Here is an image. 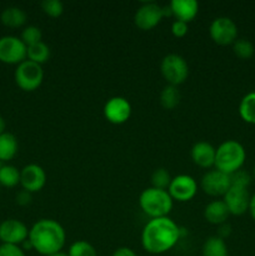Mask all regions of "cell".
I'll return each instance as SVG.
<instances>
[{
    "instance_id": "3",
    "label": "cell",
    "mask_w": 255,
    "mask_h": 256,
    "mask_svg": "<svg viewBox=\"0 0 255 256\" xmlns=\"http://www.w3.org/2000/svg\"><path fill=\"white\" fill-rule=\"evenodd\" d=\"M245 159V148L236 140H226L216 148L214 168L219 172L232 175L238 170L242 169Z\"/></svg>"
},
{
    "instance_id": "41",
    "label": "cell",
    "mask_w": 255,
    "mask_h": 256,
    "mask_svg": "<svg viewBox=\"0 0 255 256\" xmlns=\"http://www.w3.org/2000/svg\"><path fill=\"white\" fill-rule=\"evenodd\" d=\"M2 165H4V162H0V170H2Z\"/></svg>"
},
{
    "instance_id": "33",
    "label": "cell",
    "mask_w": 255,
    "mask_h": 256,
    "mask_svg": "<svg viewBox=\"0 0 255 256\" xmlns=\"http://www.w3.org/2000/svg\"><path fill=\"white\" fill-rule=\"evenodd\" d=\"M189 32V26L186 22H179V20H174L172 24V32L175 38H184Z\"/></svg>"
},
{
    "instance_id": "34",
    "label": "cell",
    "mask_w": 255,
    "mask_h": 256,
    "mask_svg": "<svg viewBox=\"0 0 255 256\" xmlns=\"http://www.w3.org/2000/svg\"><path fill=\"white\" fill-rule=\"evenodd\" d=\"M32 192H26V190H20L19 192L16 194L15 196V202H16L18 205L20 206H28V205L32 204Z\"/></svg>"
},
{
    "instance_id": "16",
    "label": "cell",
    "mask_w": 255,
    "mask_h": 256,
    "mask_svg": "<svg viewBox=\"0 0 255 256\" xmlns=\"http://www.w3.org/2000/svg\"><path fill=\"white\" fill-rule=\"evenodd\" d=\"M190 155L195 165L202 169H209L215 164L216 148H214L208 142H198L192 145Z\"/></svg>"
},
{
    "instance_id": "20",
    "label": "cell",
    "mask_w": 255,
    "mask_h": 256,
    "mask_svg": "<svg viewBox=\"0 0 255 256\" xmlns=\"http://www.w3.org/2000/svg\"><path fill=\"white\" fill-rule=\"evenodd\" d=\"M18 149L19 144L15 135L8 132L0 135V162H6L14 159L15 155L18 154Z\"/></svg>"
},
{
    "instance_id": "1",
    "label": "cell",
    "mask_w": 255,
    "mask_h": 256,
    "mask_svg": "<svg viewBox=\"0 0 255 256\" xmlns=\"http://www.w3.org/2000/svg\"><path fill=\"white\" fill-rule=\"evenodd\" d=\"M182 236L179 225L169 216L150 219L142 232V249L152 255L172 250Z\"/></svg>"
},
{
    "instance_id": "6",
    "label": "cell",
    "mask_w": 255,
    "mask_h": 256,
    "mask_svg": "<svg viewBox=\"0 0 255 256\" xmlns=\"http://www.w3.org/2000/svg\"><path fill=\"white\" fill-rule=\"evenodd\" d=\"M14 78L15 82H16V85L20 89L30 92L36 90L42 84V80H44V70H42V65L26 59L25 62L16 65Z\"/></svg>"
},
{
    "instance_id": "9",
    "label": "cell",
    "mask_w": 255,
    "mask_h": 256,
    "mask_svg": "<svg viewBox=\"0 0 255 256\" xmlns=\"http://www.w3.org/2000/svg\"><path fill=\"white\" fill-rule=\"evenodd\" d=\"M209 35L212 42L222 46L232 45L238 39V26L234 20L228 16H219L210 24Z\"/></svg>"
},
{
    "instance_id": "19",
    "label": "cell",
    "mask_w": 255,
    "mask_h": 256,
    "mask_svg": "<svg viewBox=\"0 0 255 256\" xmlns=\"http://www.w3.org/2000/svg\"><path fill=\"white\" fill-rule=\"evenodd\" d=\"M0 20L8 28H20L26 22L28 15L22 8L8 6L0 14Z\"/></svg>"
},
{
    "instance_id": "31",
    "label": "cell",
    "mask_w": 255,
    "mask_h": 256,
    "mask_svg": "<svg viewBox=\"0 0 255 256\" xmlns=\"http://www.w3.org/2000/svg\"><path fill=\"white\" fill-rule=\"evenodd\" d=\"M252 175L245 170L240 169L235 172L234 174L230 175V180H232V185L235 186H242V188H249L250 182H252Z\"/></svg>"
},
{
    "instance_id": "12",
    "label": "cell",
    "mask_w": 255,
    "mask_h": 256,
    "mask_svg": "<svg viewBox=\"0 0 255 256\" xmlns=\"http://www.w3.org/2000/svg\"><path fill=\"white\" fill-rule=\"evenodd\" d=\"M102 112L110 124L122 125L126 122L132 115V104L124 96H112L105 102Z\"/></svg>"
},
{
    "instance_id": "15",
    "label": "cell",
    "mask_w": 255,
    "mask_h": 256,
    "mask_svg": "<svg viewBox=\"0 0 255 256\" xmlns=\"http://www.w3.org/2000/svg\"><path fill=\"white\" fill-rule=\"evenodd\" d=\"M250 198L252 196H250L248 188L232 185L226 194L222 196V200L226 204L230 215L240 216L249 210Z\"/></svg>"
},
{
    "instance_id": "21",
    "label": "cell",
    "mask_w": 255,
    "mask_h": 256,
    "mask_svg": "<svg viewBox=\"0 0 255 256\" xmlns=\"http://www.w3.org/2000/svg\"><path fill=\"white\" fill-rule=\"evenodd\" d=\"M202 256H229L225 240L220 239L216 235L208 238L202 244Z\"/></svg>"
},
{
    "instance_id": "2",
    "label": "cell",
    "mask_w": 255,
    "mask_h": 256,
    "mask_svg": "<svg viewBox=\"0 0 255 256\" xmlns=\"http://www.w3.org/2000/svg\"><path fill=\"white\" fill-rule=\"evenodd\" d=\"M28 240L38 254L50 256L62 252L66 242V232L56 220L40 219L29 229Z\"/></svg>"
},
{
    "instance_id": "26",
    "label": "cell",
    "mask_w": 255,
    "mask_h": 256,
    "mask_svg": "<svg viewBox=\"0 0 255 256\" xmlns=\"http://www.w3.org/2000/svg\"><path fill=\"white\" fill-rule=\"evenodd\" d=\"M68 256H98V252L90 242L85 240H78L69 246Z\"/></svg>"
},
{
    "instance_id": "23",
    "label": "cell",
    "mask_w": 255,
    "mask_h": 256,
    "mask_svg": "<svg viewBox=\"0 0 255 256\" xmlns=\"http://www.w3.org/2000/svg\"><path fill=\"white\" fill-rule=\"evenodd\" d=\"M180 99H182V95H180L178 86L166 85L162 90V92H160V105L165 110L175 109L179 105Z\"/></svg>"
},
{
    "instance_id": "28",
    "label": "cell",
    "mask_w": 255,
    "mask_h": 256,
    "mask_svg": "<svg viewBox=\"0 0 255 256\" xmlns=\"http://www.w3.org/2000/svg\"><path fill=\"white\" fill-rule=\"evenodd\" d=\"M172 178L170 176L169 172L164 168H158L156 170H154V172L152 174L150 178V182H152V186L156 188V189L162 190H168L170 182H172Z\"/></svg>"
},
{
    "instance_id": "11",
    "label": "cell",
    "mask_w": 255,
    "mask_h": 256,
    "mask_svg": "<svg viewBox=\"0 0 255 256\" xmlns=\"http://www.w3.org/2000/svg\"><path fill=\"white\" fill-rule=\"evenodd\" d=\"M168 192L172 200L179 202H186L192 200L198 192L196 180L186 174H180L172 179Z\"/></svg>"
},
{
    "instance_id": "32",
    "label": "cell",
    "mask_w": 255,
    "mask_h": 256,
    "mask_svg": "<svg viewBox=\"0 0 255 256\" xmlns=\"http://www.w3.org/2000/svg\"><path fill=\"white\" fill-rule=\"evenodd\" d=\"M0 256H26L25 252L16 245H0Z\"/></svg>"
},
{
    "instance_id": "13",
    "label": "cell",
    "mask_w": 255,
    "mask_h": 256,
    "mask_svg": "<svg viewBox=\"0 0 255 256\" xmlns=\"http://www.w3.org/2000/svg\"><path fill=\"white\" fill-rule=\"evenodd\" d=\"M29 236V229L18 219H6L0 222V242L5 245L20 246Z\"/></svg>"
},
{
    "instance_id": "39",
    "label": "cell",
    "mask_w": 255,
    "mask_h": 256,
    "mask_svg": "<svg viewBox=\"0 0 255 256\" xmlns=\"http://www.w3.org/2000/svg\"><path fill=\"white\" fill-rule=\"evenodd\" d=\"M50 256H68V254H65V252H58V254H54V255H50Z\"/></svg>"
},
{
    "instance_id": "14",
    "label": "cell",
    "mask_w": 255,
    "mask_h": 256,
    "mask_svg": "<svg viewBox=\"0 0 255 256\" xmlns=\"http://www.w3.org/2000/svg\"><path fill=\"white\" fill-rule=\"evenodd\" d=\"M46 184V172L40 165L28 164L20 170V185L26 192H40Z\"/></svg>"
},
{
    "instance_id": "8",
    "label": "cell",
    "mask_w": 255,
    "mask_h": 256,
    "mask_svg": "<svg viewBox=\"0 0 255 256\" xmlns=\"http://www.w3.org/2000/svg\"><path fill=\"white\" fill-rule=\"evenodd\" d=\"M28 46L22 40L12 35L0 38V62L9 65H19L26 60Z\"/></svg>"
},
{
    "instance_id": "40",
    "label": "cell",
    "mask_w": 255,
    "mask_h": 256,
    "mask_svg": "<svg viewBox=\"0 0 255 256\" xmlns=\"http://www.w3.org/2000/svg\"><path fill=\"white\" fill-rule=\"evenodd\" d=\"M252 179L255 180V165H254V168H252Z\"/></svg>"
},
{
    "instance_id": "18",
    "label": "cell",
    "mask_w": 255,
    "mask_h": 256,
    "mask_svg": "<svg viewBox=\"0 0 255 256\" xmlns=\"http://www.w3.org/2000/svg\"><path fill=\"white\" fill-rule=\"evenodd\" d=\"M230 216V212L228 209L224 200H212L205 206L204 218L208 222L212 225H222L228 222Z\"/></svg>"
},
{
    "instance_id": "7",
    "label": "cell",
    "mask_w": 255,
    "mask_h": 256,
    "mask_svg": "<svg viewBox=\"0 0 255 256\" xmlns=\"http://www.w3.org/2000/svg\"><path fill=\"white\" fill-rule=\"evenodd\" d=\"M165 16H172L169 5L162 6L156 2H145L135 12L134 22L140 30L148 32L158 26Z\"/></svg>"
},
{
    "instance_id": "38",
    "label": "cell",
    "mask_w": 255,
    "mask_h": 256,
    "mask_svg": "<svg viewBox=\"0 0 255 256\" xmlns=\"http://www.w3.org/2000/svg\"><path fill=\"white\" fill-rule=\"evenodd\" d=\"M5 128H6V124H5V120L0 116V135H2L5 132Z\"/></svg>"
},
{
    "instance_id": "36",
    "label": "cell",
    "mask_w": 255,
    "mask_h": 256,
    "mask_svg": "<svg viewBox=\"0 0 255 256\" xmlns=\"http://www.w3.org/2000/svg\"><path fill=\"white\" fill-rule=\"evenodd\" d=\"M112 256H138L136 252H134L132 249L126 246H122V248H118L114 252H112Z\"/></svg>"
},
{
    "instance_id": "22",
    "label": "cell",
    "mask_w": 255,
    "mask_h": 256,
    "mask_svg": "<svg viewBox=\"0 0 255 256\" xmlns=\"http://www.w3.org/2000/svg\"><path fill=\"white\" fill-rule=\"evenodd\" d=\"M238 112L242 122L255 125V92H250L242 96Z\"/></svg>"
},
{
    "instance_id": "17",
    "label": "cell",
    "mask_w": 255,
    "mask_h": 256,
    "mask_svg": "<svg viewBox=\"0 0 255 256\" xmlns=\"http://www.w3.org/2000/svg\"><path fill=\"white\" fill-rule=\"evenodd\" d=\"M169 8L172 16H174L175 20L186 24L194 20L199 12V4L195 0H172Z\"/></svg>"
},
{
    "instance_id": "37",
    "label": "cell",
    "mask_w": 255,
    "mask_h": 256,
    "mask_svg": "<svg viewBox=\"0 0 255 256\" xmlns=\"http://www.w3.org/2000/svg\"><path fill=\"white\" fill-rule=\"evenodd\" d=\"M248 212H250V216L252 218V220L255 222V194L250 198V202H249V210Z\"/></svg>"
},
{
    "instance_id": "30",
    "label": "cell",
    "mask_w": 255,
    "mask_h": 256,
    "mask_svg": "<svg viewBox=\"0 0 255 256\" xmlns=\"http://www.w3.org/2000/svg\"><path fill=\"white\" fill-rule=\"evenodd\" d=\"M42 12L52 18H59L64 12V4L60 0H44L42 2Z\"/></svg>"
},
{
    "instance_id": "29",
    "label": "cell",
    "mask_w": 255,
    "mask_h": 256,
    "mask_svg": "<svg viewBox=\"0 0 255 256\" xmlns=\"http://www.w3.org/2000/svg\"><path fill=\"white\" fill-rule=\"evenodd\" d=\"M20 39L22 40L26 46H32V45L38 44V42H42V32L35 25H29V26L25 28L22 32V36Z\"/></svg>"
},
{
    "instance_id": "4",
    "label": "cell",
    "mask_w": 255,
    "mask_h": 256,
    "mask_svg": "<svg viewBox=\"0 0 255 256\" xmlns=\"http://www.w3.org/2000/svg\"><path fill=\"white\" fill-rule=\"evenodd\" d=\"M172 202L174 200L172 199L168 190L156 189L152 186L142 190L139 196L140 209L150 219L168 216L172 209Z\"/></svg>"
},
{
    "instance_id": "10",
    "label": "cell",
    "mask_w": 255,
    "mask_h": 256,
    "mask_svg": "<svg viewBox=\"0 0 255 256\" xmlns=\"http://www.w3.org/2000/svg\"><path fill=\"white\" fill-rule=\"evenodd\" d=\"M232 186L230 175L219 172L216 169L209 170L202 175L200 180V188L209 196H224Z\"/></svg>"
},
{
    "instance_id": "27",
    "label": "cell",
    "mask_w": 255,
    "mask_h": 256,
    "mask_svg": "<svg viewBox=\"0 0 255 256\" xmlns=\"http://www.w3.org/2000/svg\"><path fill=\"white\" fill-rule=\"evenodd\" d=\"M232 52L239 59L249 60L252 58L255 52V48L252 42L248 39H236V42L232 44Z\"/></svg>"
},
{
    "instance_id": "25",
    "label": "cell",
    "mask_w": 255,
    "mask_h": 256,
    "mask_svg": "<svg viewBox=\"0 0 255 256\" xmlns=\"http://www.w3.org/2000/svg\"><path fill=\"white\" fill-rule=\"evenodd\" d=\"M18 184H20V170L14 165H2L0 170V185L5 188H14Z\"/></svg>"
},
{
    "instance_id": "24",
    "label": "cell",
    "mask_w": 255,
    "mask_h": 256,
    "mask_svg": "<svg viewBox=\"0 0 255 256\" xmlns=\"http://www.w3.org/2000/svg\"><path fill=\"white\" fill-rule=\"evenodd\" d=\"M50 58V48L45 44L44 42H40L38 44L28 46V55L26 59L32 62L42 65L49 60Z\"/></svg>"
},
{
    "instance_id": "5",
    "label": "cell",
    "mask_w": 255,
    "mask_h": 256,
    "mask_svg": "<svg viewBox=\"0 0 255 256\" xmlns=\"http://www.w3.org/2000/svg\"><path fill=\"white\" fill-rule=\"evenodd\" d=\"M160 72L168 85L179 86L189 76V65L182 55L168 54L162 58Z\"/></svg>"
},
{
    "instance_id": "35",
    "label": "cell",
    "mask_w": 255,
    "mask_h": 256,
    "mask_svg": "<svg viewBox=\"0 0 255 256\" xmlns=\"http://www.w3.org/2000/svg\"><path fill=\"white\" fill-rule=\"evenodd\" d=\"M218 228H219V229H218L216 236H219L220 239L225 240L228 236H229L230 234H232V226H230V225L228 224V222L219 225V226H218Z\"/></svg>"
}]
</instances>
